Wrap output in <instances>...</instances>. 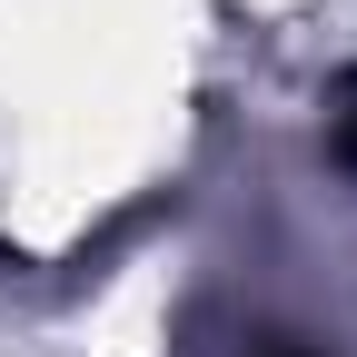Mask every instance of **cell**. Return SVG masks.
<instances>
[{"instance_id": "1", "label": "cell", "mask_w": 357, "mask_h": 357, "mask_svg": "<svg viewBox=\"0 0 357 357\" xmlns=\"http://www.w3.org/2000/svg\"><path fill=\"white\" fill-rule=\"evenodd\" d=\"M328 149H337V159L357 169V70H347V79L328 89Z\"/></svg>"}]
</instances>
